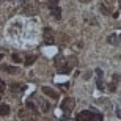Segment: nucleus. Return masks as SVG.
Masks as SVG:
<instances>
[{"label": "nucleus", "instance_id": "obj_10", "mask_svg": "<svg viewBox=\"0 0 121 121\" xmlns=\"http://www.w3.org/2000/svg\"><path fill=\"white\" fill-rule=\"evenodd\" d=\"M39 105H41V110H43V112H49V110H50L49 102L44 101V99H39Z\"/></svg>", "mask_w": 121, "mask_h": 121}, {"label": "nucleus", "instance_id": "obj_6", "mask_svg": "<svg viewBox=\"0 0 121 121\" xmlns=\"http://www.w3.org/2000/svg\"><path fill=\"white\" fill-rule=\"evenodd\" d=\"M0 69H2V71H5V72H8V74H16V72L19 71L16 66H8V65H3Z\"/></svg>", "mask_w": 121, "mask_h": 121}, {"label": "nucleus", "instance_id": "obj_2", "mask_svg": "<svg viewBox=\"0 0 121 121\" xmlns=\"http://www.w3.org/2000/svg\"><path fill=\"white\" fill-rule=\"evenodd\" d=\"M55 65H57V69H58V72H61V74H68V72L71 71V66L68 65V60L63 58L61 55H58V57L55 58Z\"/></svg>", "mask_w": 121, "mask_h": 121}, {"label": "nucleus", "instance_id": "obj_8", "mask_svg": "<svg viewBox=\"0 0 121 121\" xmlns=\"http://www.w3.org/2000/svg\"><path fill=\"white\" fill-rule=\"evenodd\" d=\"M9 115V105L8 104H2L0 105V117H8Z\"/></svg>", "mask_w": 121, "mask_h": 121}, {"label": "nucleus", "instance_id": "obj_9", "mask_svg": "<svg viewBox=\"0 0 121 121\" xmlns=\"http://www.w3.org/2000/svg\"><path fill=\"white\" fill-rule=\"evenodd\" d=\"M50 9H52V16H54L57 21H60V19H61V9H60L58 6H54V8H50Z\"/></svg>", "mask_w": 121, "mask_h": 121}, {"label": "nucleus", "instance_id": "obj_20", "mask_svg": "<svg viewBox=\"0 0 121 121\" xmlns=\"http://www.w3.org/2000/svg\"><path fill=\"white\" fill-rule=\"evenodd\" d=\"M120 41H121V36H120Z\"/></svg>", "mask_w": 121, "mask_h": 121}, {"label": "nucleus", "instance_id": "obj_3", "mask_svg": "<svg viewBox=\"0 0 121 121\" xmlns=\"http://www.w3.org/2000/svg\"><path fill=\"white\" fill-rule=\"evenodd\" d=\"M72 108H74V99L72 98H66V99H63V102H61V110L63 112H71Z\"/></svg>", "mask_w": 121, "mask_h": 121}, {"label": "nucleus", "instance_id": "obj_14", "mask_svg": "<svg viewBox=\"0 0 121 121\" xmlns=\"http://www.w3.org/2000/svg\"><path fill=\"white\" fill-rule=\"evenodd\" d=\"M107 41L110 43V44H117V35H110Z\"/></svg>", "mask_w": 121, "mask_h": 121}, {"label": "nucleus", "instance_id": "obj_17", "mask_svg": "<svg viewBox=\"0 0 121 121\" xmlns=\"http://www.w3.org/2000/svg\"><path fill=\"white\" fill-rule=\"evenodd\" d=\"M13 61H16V63H21V57H19L17 54H14V55H13Z\"/></svg>", "mask_w": 121, "mask_h": 121}, {"label": "nucleus", "instance_id": "obj_4", "mask_svg": "<svg viewBox=\"0 0 121 121\" xmlns=\"http://www.w3.org/2000/svg\"><path fill=\"white\" fill-rule=\"evenodd\" d=\"M44 43L46 44H54V31L49 27L44 28Z\"/></svg>", "mask_w": 121, "mask_h": 121}, {"label": "nucleus", "instance_id": "obj_12", "mask_svg": "<svg viewBox=\"0 0 121 121\" xmlns=\"http://www.w3.org/2000/svg\"><path fill=\"white\" fill-rule=\"evenodd\" d=\"M11 90H13L14 93H19V91L24 90V86L22 85H17V83H13V85H11Z\"/></svg>", "mask_w": 121, "mask_h": 121}, {"label": "nucleus", "instance_id": "obj_15", "mask_svg": "<svg viewBox=\"0 0 121 121\" xmlns=\"http://www.w3.org/2000/svg\"><path fill=\"white\" fill-rule=\"evenodd\" d=\"M5 88H6V85H5V82L2 80V79H0V93H3Z\"/></svg>", "mask_w": 121, "mask_h": 121}, {"label": "nucleus", "instance_id": "obj_13", "mask_svg": "<svg viewBox=\"0 0 121 121\" xmlns=\"http://www.w3.org/2000/svg\"><path fill=\"white\" fill-rule=\"evenodd\" d=\"M36 60V55H30V57H27V60H25V65L27 66H30V65H33Z\"/></svg>", "mask_w": 121, "mask_h": 121}, {"label": "nucleus", "instance_id": "obj_11", "mask_svg": "<svg viewBox=\"0 0 121 121\" xmlns=\"http://www.w3.org/2000/svg\"><path fill=\"white\" fill-rule=\"evenodd\" d=\"M19 117L22 118V120H25V121H33V120H35V118H31L25 110H21V112H19Z\"/></svg>", "mask_w": 121, "mask_h": 121}, {"label": "nucleus", "instance_id": "obj_16", "mask_svg": "<svg viewBox=\"0 0 121 121\" xmlns=\"http://www.w3.org/2000/svg\"><path fill=\"white\" fill-rule=\"evenodd\" d=\"M57 5H58V0H50V2H49L50 8H54V6H57Z\"/></svg>", "mask_w": 121, "mask_h": 121}, {"label": "nucleus", "instance_id": "obj_5", "mask_svg": "<svg viewBox=\"0 0 121 121\" xmlns=\"http://www.w3.org/2000/svg\"><path fill=\"white\" fill-rule=\"evenodd\" d=\"M41 91H43L46 96L52 98V99H58V93H57L55 90H52L50 86H43V88H41Z\"/></svg>", "mask_w": 121, "mask_h": 121}, {"label": "nucleus", "instance_id": "obj_18", "mask_svg": "<svg viewBox=\"0 0 121 121\" xmlns=\"http://www.w3.org/2000/svg\"><path fill=\"white\" fill-rule=\"evenodd\" d=\"M79 2H82V3H88V2H91V0H79Z\"/></svg>", "mask_w": 121, "mask_h": 121}, {"label": "nucleus", "instance_id": "obj_1", "mask_svg": "<svg viewBox=\"0 0 121 121\" xmlns=\"http://www.w3.org/2000/svg\"><path fill=\"white\" fill-rule=\"evenodd\" d=\"M77 121H102V115L96 112H91V110H83L76 117Z\"/></svg>", "mask_w": 121, "mask_h": 121}, {"label": "nucleus", "instance_id": "obj_7", "mask_svg": "<svg viewBox=\"0 0 121 121\" xmlns=\"http://www.w3.org/2000/svg\"><path fill=\"white\" fill-rule=\"evenodd\" d=\"M96 74H98V80H96V83H98V88H99V90H104V83H102V71H101V69H96Z\"/></svg>", "mask_w": 121, "mask_h": 121}, {"label": "nucleus", "instance_id": "obj_19", "mask_svg": "<svg viewBox=\"0 0 121 121\" xmlns=\"http://www.w3.org/2000/svg\"><path fill=\"white\" fill-rule=\"evenodd\" d=\"M2 58H3V54H0V60H2Z\"/></svg>", "mask_w": 121, "mask_h": 121}]
</instances>
